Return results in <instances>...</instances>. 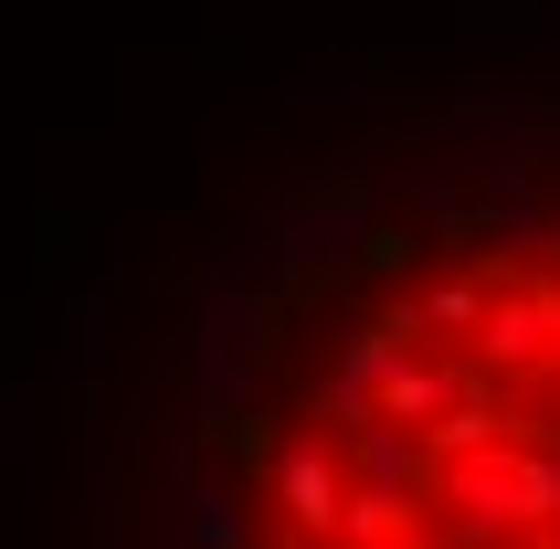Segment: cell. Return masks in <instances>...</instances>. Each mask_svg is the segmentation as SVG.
<instances>
[{
	"label": "cell",
	"mask_w": 560,
	"mask_h": 549,
	"mask_svg": "<svg viewBox=\"0 0 560 549\" xmlns=\"http://www.w3.org/2000/svg\"><path fill=\"white\" fill-rule=\"evenodd\" d=\"M190 549H560V201H455L254 306Z\"/></svg>",
	"instance_id": "cell-1"
}]
</instances>
